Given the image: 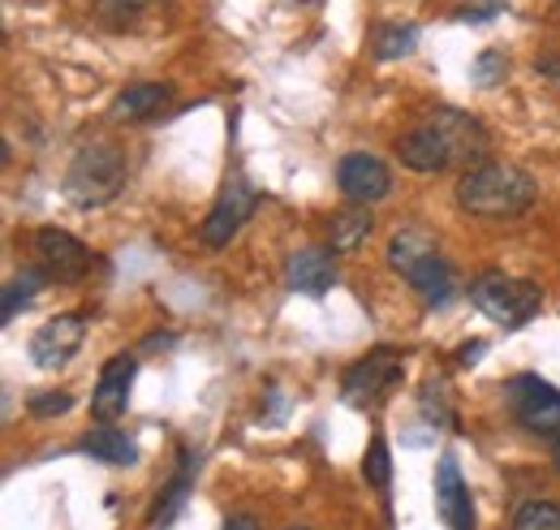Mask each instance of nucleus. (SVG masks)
Here are the masks:
<instances>
[{
    "mask_svg": "<svg viewBox=\"0 0 560 530\" xmlns=\"http://www.w3.org/2000/svg\"><path fill=\"white\" fill-rule=\"evenodd\" d=\"M135 376H139V362H135L130 354H113V358L100 367V384H95V393H91V414H95L100 423H113V418L126 414Z\"/></svg>",
    "mask_w": 560,
    "mask_h": 530,
    "instance_id": "nucleus-11",
    "label": "nucleus"
},
{
    "mask_svg": "<svg viewBox=\"0 0 560 530\" xmlns=\"http://www.w3.org/2000/svg\"><path fill=\"white\" fill-rule=\"evenodd\" d=\"M427 255H435V238L427 229H401L388 242V267L401 272V276L419 264V260H427Z\"/></svg>",
    "mask_w": 560,
    "mask_h": 530,
    "instance_id": "nucleus-22",
    "label": "nucleus"
},
{
    "mask_svg": "<svg viewBox=\"0 0 560 530\" xmlns=\"http://www.w3.org/2000/svg\"><path fill=\"white\" fill-rule=\"evenodd\" d=\"M255 203H259V199H255L250 182H246L242 173H233V177H229V186L220 191L215 207L208 211V220H203V246H211V251L229 246V242L237 238V229L250 220Z\"/></svg>",
    "mask_w": 560,
    "mask_h": 530,
    "instance_id": "nucleus-6",
    "label": "nucleus"
},
{
    "mask_svg": "<svg viewBox=\"0 0 560 530\" xmlns=\"http://www.w3.org/2000/svg\"><path fill=\"white\" fill-rule=\"evenodd\" d=\"M435 509L448 530H475V500H470V487L453 453H444L435 465Z\"/></svg>",
    "mask_w": 560,
    "mask_h": 530,
    "instance_id": "nucleus-12",
    "label": "nucleus"
},
{
    "mask_svg": "<svg viewBox=\"0 0 560 530\" xmlns=\"http://www.w3.org/2000/svg\"><path fill=\"white\" fill-rule=\"evenodd\" d=\"M500 9H504V0H457V18L470 22V26L500 18Z\"/></svg>",
    "mask_w": 560,
    "mask_h": 530,
    "instance_id": "nucleus-28",
    "label": "nucleus"
},
{
    "mask_svg": "<svg viewBox=\"0 0 560 530\" xmlns=\"http://www.w3.org/2000/svg\"><path fill=\"white\" fill-rule=\"evenodd\" d=\"M195 470H199V453H195V449H182V465H177V474L168 479L164 496H160V500H155V509L147 514V530L173 527V518L182 514V505H186V496H190V487H195Z\"/></svg>",
    "mask_w": 560,
    "mask_h": 530,
    "instance_id": "nucleus-16",
    "label": "nucleus"
},
{
    "mask_svg": "<svg viewBox=\"0 0 560 530\" xmlns=\"http://www.w3.org/2000/svg\"><path fill=\"white\" fill-rule=\"evenodd\" d=\"M397 155H401V164L415 169V173H444V169L457 164L448 138H444V130H440L431 117L397 138Z\"/></svg>",
    "mask_w": 560,
    "mask_h": 530,
    "instance_id": "nucleus-10",
    "label": "nucleus"
},
{
    "mask_svg": "<svg viewBox=\"0 0 560 530\" xmlns=\"http://www.w3.org/2000/svg\"><path fill=\"white\" fill-rule=\"evenodd\" d=\"M539 195L535 177L517 164H500L483 160L475 169L462 173L457 182V207L466 216H483V220H504V216H522Z\"/></svg>",
    "mask_w": 560,
    "mask_h": 530,
    "instance_id": "nucleus-1",
    "label": "nucleus"
},
{
    "mask_svg": "<svg viewBox=\"0 0 560 530\" xmlns=\"http://www.w3.org/2000/svg\"><path fill=\"white\" fill-rule=\"evenodd\" d=\"M337 186H341L346 199L371 207V203H380L393 191V173H388V164H384L380 155L353 151V155H346V160L337 164Z\"/></svg>",
    "mask_w": 560,
    "mask_h": 530,
    "instance_id": "nucleus-9",
    "label": "nucleus"
},
{
    "mask_svg": "<svg viewBox=\"0 0 560 530\" xmlns=\"http://www.w3.org/2000/svg\"><path fill=\"white\" fill-rule=\"evenodd\" d=\"M470 302L500 329H522L539 315L544 289L526 276H504V272H483L470 280Z\"/></svg>",
    "mask_w": 560,
    "mask_h": 530,
    "instance_id": "nucleus-3",
    "label": "nucleus"
},
{
    "mask_svg": "<svg viewBox=\"0 0 560 530\" xmlns=\"http://www.w3.org/2000/svg\"><path fill=\"white\" fill-rule=\"evenodd\" d=\"M509 530H560V505L557 500H526V505H517Z\"/></svg>",
    "mask_w": 560,
    "mask_h": 530,
    "instance_id": "nucleus-23",
    "label": "nucleus"
},
{
    "mask_svg": "<svg viewBox=\"0 0 560 530\" xmlns=\"http://www.w3.org/2000/svg\"><path fill=\"white\" fill-rule=\"evenodd\" d=\"M168 104H173V87H168V82H135V87H126V91L117 95L113 113H117L121 122H151V117H160Z\"/></svg>",
    "mask_w": 560,
    "mask_h": 530,
    "instance_id": "nucleus-17",
    "label": "nucleus"
},
{
    "mask_svg": "<svg viewBox=\"0 0 560 530\" xmlns=\"http://www.w3.org/2000/svg\"><path fill=\"white\" fill-rule=\"evenodd\" d=\"M220 530H259V522H255L250 514H229V518H224V527H220Z\"/></svg>",
    "mask_w": 560,
    "mask_h": 530,
    "instance_id": "nucleus-31",
    "label": "nucleus"
},
{
    "mask_svg": "<svg viewBox=\"0 0 560 530\" xmlns=\"http://www.w3.org/2000/svg\"><path fill=\"white\" fill-rule=\"evenodd\" d=\"M82 453H86V458H95V462H104V465H135L139 462V445H135L126 431H117L113 423L91 427V431L82 436Z\"/></svg>",
    "mask_w": 560,
    "mask_h": 530,
    "instance_id": "nucleus-18",
    "label": "nucleus"
},
{
    "mask_svg": "<svg viewBox=\"0 0 560 530\" xmlns=\"http://www.w3.org/2000/svg\"><path fill=\"white\" fill-rule=\"evenodd\" d=\"M535 69H544V73L560 78V61H557V57H539V61H535Z\"/></svg>",
    "mask_w": 560,
    "mask_h": 530,
    "instance_id": "nucleus-33",
    "label": "nucleus"
},
{
    "mask_svg": "<svg viewBox=\"0 0 560 530\" xmlns=\"http://www.w3.org/2000/svg\"><path fill=\"white\" fill-rule=\"evenodd\" d=\"M44 280H48V272H44L39 264L22 267L18 276H9V280H4V298H0V320L9 324V320L22 311V307H31V298L44 289Z\"/></svg>",
    "mask_w": 560,
    "mask_h": 530,
    "instance_id": "nucleus-21",
    "label": "nucleus"
},
{
    "mask_svg": "<svg viewBox=\"0 0 560 530\" xmlns=\"http://www.w3.org/2000/svg\"><path fill=\"white\" fill-rule=\"evenodd\" d=\"M406 285L419 293L427 307H444L453 298V289H457V272L435 251V255H427V260H419V264L406 272Z\"/></svg>",
    "mask_w": 560,
    "mask_h": 530,
    "instance_id": "nucleus-15",
    "label": "nucleus"
},
{
    "mask_svg": "<svg viewBox=\"0 0 560 530\" xmlns=\"http://www.w3.org/2000/svg\"><path fill=\"white\" fill-rule=\"evenodd\" d=\"M126 177H130V160L121 151V142L113 138H91L73 151L70 169H66V199L73 207H104L126 191Z\"/></svg>",
    "mask_w": 560,
    "mask_h": 530,
    "instance_id": "nucleus-2",
    "label": "nucleus"
},
{
    "mask_svg": "<svg viewBox=\"0 0 560 530\" xmlns=\"http://www.w3.org/2000/svg\"><path fill=\"white\" fill-rule=\"evenodd\" d=\"M504 401H509V410H513V418L526 427V431H535V436H548V440H557L560 436V389H552L544 376H513L509 384H504Z\"/></svg>",
    "mask_w": 560,
    "mask_h": 530,
    "instance_id": "nucleus-5",
    "label": "nucleus"
},
{
    "mask_svg": "<svg viewBox=\"0 0 560 530\" xmlns=\"http://www.w3.org/2000/svg\"><path fill=\"white\" fill-rule=\"evenodd\" d=\"M362 474H366V483L375 492H388V483H393V453H388V440L384 436H371V449L362 458Z\"/></svg>",
    "mask_w": 560,
    "mask_h": 530,
    "instance_id": "nucleus-24",
    "label": "nucleus"
},
{
    "mask_svg": "<svg viewBox=\"0 0 560 530\" xmlns=\"http://www.w3.org/2000/svg\"><path fill=\"white\" fill-rule=\"evenodd\" d=\"M284 285L293 293H328L337 285V251L332 246H302L284 260Z\"/></svg>",
    "mask_w": 560,
    "mask_h": 530,
    "instance_id": "nucleus-14",
    "label": "nucleus"
},
{
    "mask_svg": "<svg viewBox=\"0 0 560 530\" xmlns=\"http://www.w3.org/2000/svg\"><path fill=\"white\" fill-rule=\"evenodd\" d=\"M173 341H177L173 332H160V336H147V341H142V349H155V345H173Z\"/></svg>",
    "mask_w": 560,
    "mask_h": 530,
    "instance_id": "nucleus-32",
    "label": "nucleus"
},
{
    "mask_svg": "<svg viewBox=\"0 0 560 530\" xmlns=\"http://www.w3.org/2000/svg\"><path fill=\"white\" fill-rule=\"evenodd\" d=\"M73 405L70 393H39V398L26 401V410H31V418H52V414H66Z\"/></svg>",
    "mask_w": 560,
    "mask_h": 530,
    "instance_id": "nucleus-29",
    "label": "nucleus"
},
{
    "mask_svg": "<svg viewBox=\"0 0 560 530\" xmlns=\"http://www.w3.org/2000/svg\"><path fill=\"white\" fill-rule=\"evenodd\" d=\"M371 229H375V216L366 211V203H358V207L341 211V216L332 220V238H328V246H332L337 255H353V251L371 238Z\"/></svg>",
    "mask_w": 560,
    "mask_h": 530,
    "instance_id": "nucleus-19",
    "label": "nucleus"
},
{
    "mask_svg": "<svg viewBox=\"0 0 560 530\" xmlns=\"http://www.w3.org/2000/svg\"><path fill=\"white\" fill-rule=\"evenodd\" d=\"M419 410L427 414V423L444 427L453 418V401H448V384L444 380H427V389L419 393Z\"/></svg>",
    "mask_w": 560,
    "mask_h": 530,
    "instance_id": "nucleus-26",
    "label": "nucleus"
},
{
    "mask_svg": "<svg viewBox=\"0 0 560 530\" xmlns=\"http://www.w3.org/2000/svg\"><path fill=\"white\" fill-rule=\"evenodd\" d=\"M401 376H406V358L397 349L380 345V349H371L366 358H358L350 371L341 376V398L353 410H375V405H384V401L393 398V389L401 384Z\"/></svg>",
    "mask_w": 560,
    "mask_h": 530,
    "instance_id": "nucleus-4",
    "label": "nucleus"
},
{
    "mask_svg": "<svg viewBox=\"0 0 560 530\" xmlns=\"http://www.w3.org/2000/svg\"><path fill=\"white\" fill-rule=\"evenodd\" d=\"M483 349H488L483 341H466V345H462V354H457V358H462V367H470V362H479V358H483Z\"/></svg>",
    "mask_w": 560,
    "mask_h": 530,
    "instance_id": "nucleus-30",
    "label": "nucleus"
},
{
    "mask_svg": "<svg viewBox=\"0 0 560 530\" xmlns=\"http://www.w3.org/2000/svg\"><path fill=\"white\" fill-rule=\"evenodd\" d=\"M552 465H557V474H560V436L552 440Z\"/></svg>",
    "mask_w": 560,
    "mask_h": 530,
    "instance_id": "nucleus-34",
    "label": "nucleus"
},
{
    "mask_svg": "<svg viewBox=\"0 0 560 530\" xmlns=\"http://www.w3.org/2000/svg\"><path fill=\"white\" fill-rule=\"evenodd\" d=\"M504 73H509V61H504V53H483V57L475 61V69H470L475 87H495Z\"/></svg>",
    "mask_w": 560,
    "mask_h": 530,
    "instance_id": "nucleus-27",
    "label": "nucleus"
},
{
    "mask_svg": "<svg viewBox=\"0 0 560 530\" xmlns=\"http://www.w3.org/2000/svg\"><path fill=\"white\" fill-rule=\"evenodd\" d=\"M289 530H306V527H289Z\"/></svg>",
    "mask_w": 560,
    "mask_h": 530,
    "instance_id": "nucleus-35",
    "label": "nucleus"
},
{
    "mask_svg": "<svg viewBox=\"0 0 560 530\" xmlns=\"http://www.w3.org/2000/svg\"><path fill=\"white\" fill-rule=\"evenodd\" d=\"M151 0H95V18L108 26V31H126L135 26L142 13H147Z\"/></svg>",
    "mask_w": 560,
    "mask_h": 530,
    "instance_id": "nucleus-25",
    "label": "nucleus"
},
{
    "mask_svg": "<svg viewBox=\"0 0 560 530\" xmlns=\"http://www.w3.org/2000/svg\"><path fill=\"white\" fill-rule=\"evenodd\" d=\"M419 48V26L415 22H380L371 35V53L380 61H401Z\"/></svg>",
    "mask_w": 560,
    "mask_h": 530,
    "instance_id": "nucleus-20",
    "label": "nucleus"
},
{
    "mask_svg": "<svg viewBox=\"0 0 560 530\" xmlns=\"http://www.w3.org/2000/svg\"><path fill=\"white\" fill-rule=\"evenodd\" d=\"M82 341H86V315H78V311L57 315V320L39 324V332L31 336V362L39 371H57L82 349Z\"/></svg>",
    "mask_w": 560,
    "mask_h": 530,
    "instance_id": "nucleus-7",
    "label": "nucleus"
},
{
    "mask_svg": "<svg viewBox=\"0 0 560 530\" xmlns=\"http://www.w3.org/2000/svg\"><path fill=\"white\" fill-rule=\"evenodd\" d=\"M35 260L48 272V280H78V276L91 267V251L73 238L70 229L44 224V229L35 233Z\"/></svg>",
    "mask_w": 560,
    "mask_h": 530,
    "instance_id": "nucleus-8",
    "label": "nucleus"
},
{
    "mask_svg": "<svg viewBox=\"0 0 560 530\" xmlns=\"http://www.w3.org/2000/svg\"><path fill=\"white\" fill-rule=\"evenodd\" d=\"M431 122L444 130L448 138V147H453V160H457V169H475V164H483L488 160V130H483V122H475L470 113H462V108H435L431 113Z\"/></svg>",
    "mask_w": 560,
    "mask_h": 530,
    "instance_id": "nucleus-13",
    "label": "nucleus"
}]
</instances>
